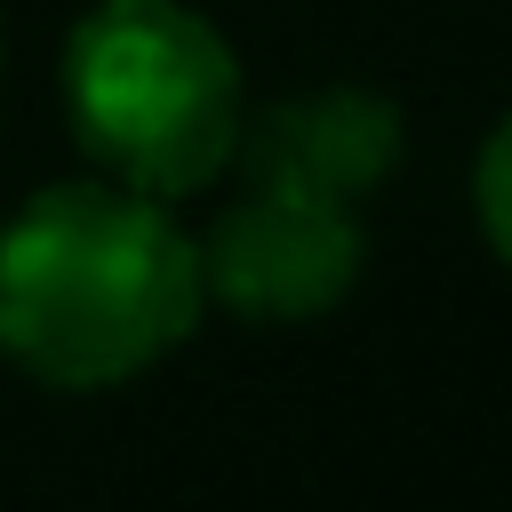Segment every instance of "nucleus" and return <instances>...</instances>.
<instances>
[{
	"label": "nucleus",
	"instance_id": "20e7f679",
	"mask_svg": "<svg viewBox=\"0 0 512 512\" xmlns=\"http://www.w3.org/2000/svg\"><path fill=\"white\" fill-rule=\"evenodd\" d=\"M400 160H408V120L376 88H296V96L248 112L240 152H232V168L248 184H288V192H320L344 208L384 192L400 176Z\"/></svg>",
	"mask_w": 512,
	"mask_h": 512
},
{
	"label": "nucleus",
	"instance_id": "f257e3e1",
	"mask_svg": "<svg viewBox=\"0 0 512 512\" xmlns=\"http://www.w3.org/2000/svg\"><path fill=\"white\" fill-rule=\"evenodd\" d=\"M200 304V248L176 200L72 176L0 224V360L48 392L152 376L200 328Z\"/></svg>",
	"mask_w": 512,
	"mask_h": 512
},
{
	"label": "nucleus",
	"instance_id": "39448f33",
	"mask_svg": "<svg viewBox=\"0 0 512 512\" xmlns=\"http://www.w3.org/2000/svg\"><path fill=\"white\" fill-rule=\"evenodd\" d=\"M472 216H480V240L512 264V112L488 128V144L472 160Z\"/></svg>",
	"mask_w": 512,
	"mask_h": 512
},
{
	"label": "nucleus",
	"instance_id": "7ed1b4c3",
	"mask_svg": "<svg viewBox=\"0 0 512 512\" xmlns=\"http://www.w3.org/2000/svg\"><path fill=\"white\" fill-rule=\"evenodd\" d=\"M192 248H200L208 304H224L248 328H304L352 296V280L368 264V224L344 200L240 176V192Z\"/></svg>",
	"mask_w": 512,
	"mask_h": 512
},
{
	"label": "nucleus",
	"instance_id": "423d86ee",
	"mask_svg": "<svg viewBox=\"0 0 512 512\" xmlns=\"http://www.w3.org/2000/svg\"><path fill=\"white\" fill-rule=\"evenodd\" d=\"M0 56H8V40H0Z\"/></svg>",
	"mask_w": 512,
	"mask_h": 512
},
{
	"label": "nucleus",
	"instance_id": "f03ea898",
	"mask_svg": "<svg viewBox=\"0 0 512 512\" xmlns=\"http://www.w3.org/2000/svg\"><path fill=\"white\" fill-rule=\"evenodd\" d=\"M56 96L96 176L152 200H192L232 176L248 120L240 56L192 0H88L64 32Z\"/></svg>",
	"mask_w": 512,
	"mask_h": 512
}]
</instances>
